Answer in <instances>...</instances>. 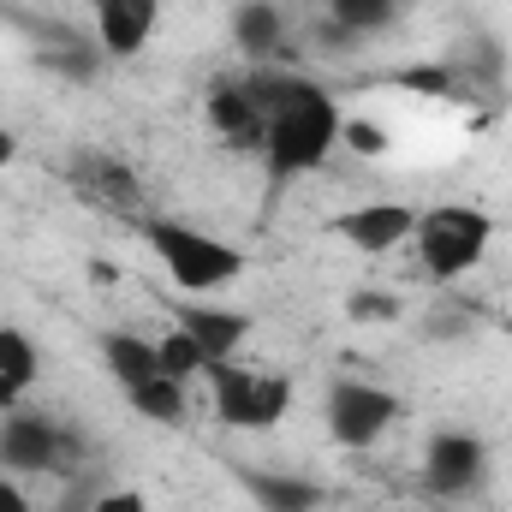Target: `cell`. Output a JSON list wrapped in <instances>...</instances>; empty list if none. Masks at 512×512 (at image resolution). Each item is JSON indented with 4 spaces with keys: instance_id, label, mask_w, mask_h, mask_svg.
Segmentation results:
<instances>
[{
    "instance_id": "obj_19",
    "label": "cell",
    "mask_w": 512,
    "mask_h": 512,
    "mask_svg": "<svg viewBox=\"0 0 512 512\" xmlns=\"http://www.w3.org/2000/svg\"><path fill=\"white\" fill-rule=\"evenodd\" d=\"M346 316L352 322H393L399 316V298L393 292H352L346 298Z\"/></svg>"
},
{
    "instance_id": "obj_12",
    "label": "cell",
    "mask_w": 512,
    "mask_h": 512,
    "mask_svg": "<svg viewBox=\"0 0 512 512\" xmlns=\"http://www.w3.org/2000/svg\"><path fill=\"white\" fill-rule=\"evenodd\" d=\"M233 42H239L245 60L274 66V60H280V42H286V18H280V6H268V0H245V6L233 12Z\"/></svg>"
},
{
    "instance_id": "obj_2",
    "label": "cell",
    "mask_w": 512,
    "mask_h": 512,
    "mask_svg": "<svg viewBox=\"0 0 512 512\" xmlns=\"http://www.w3.org/2000/svg\"><path fill=\"white\" fill-rule=\"evenodd\" d=\"M143 245L161 256L167 280L185 292V298H209V292H227L239 274H245V251L209 227H191V221H173V215H149L143 221Z\"/></svg>"
},
{
    "instance_id": "obj_23",
    "label": "cell",
    "mask_w": 512,
    "mask_h": 512,
    "mask_svg": "<svg viewBox=\"0 0 512 512\" xmlns=\"http://www.w3.org/2000/svg\"><path fill=\"white\" fill-rule=\"evenodd\" d=\"M18 399H24V387L12 382V376H0V417H6V411H18Z\"/></svg>"
},
{
    "instance_id": "obj_15",
    "label": "cell",
    "mask_w": 512,
    "mask_h": 512,
    "mask_svg": "<svg viewBox=\"0 0 512 512\" xmlns=\"http://www.w3.org/2000/svg\"><path fill=\"white\" fill-rule=\"evenodd\" d=\"M126 405L137 411V417L161 423V429H179V423L191 417V399H185V382H173V376H155V382H137V387H126Z\"/></svg>"
},
{
    "instance_id": "obj_16",
    "label": "cell",
    "mask_w": 512,
    "mask_h": 512,
    "mask_svg": "<svg viewBox=\"0 0 512 512\" xmlns=\"http://www.w3.org/2000/svg\"><path fill=\"white\" fill-rule=\"evenodd\" d=\"M328 18L346 30V36H376L399 18V0H328Z\"/></svg>"
},
{
    "instance_id": "obj_24",
    "label": "cell",
    "mask_w": 512,
    "mask_h": 512,
    "mask_svg": "<svg viewBox=\"0 0 512 512\" xmlns=\"http://www.w3.org/2000/svg\"><path fill=\"white\" fill-rule=\"evenodd\" d=\"M18 161V137L12 131H0V167H12Z\"/></svg>"
},
{
    "instance_id": "obj_11",
    "label": "cell",
    "mask_w": 512,
    "mask_h": 512,
    "mask_svg": "<svg viewBox=\"0 0 512 512\" xmlns=\"http://www.w3.org/2000/svg\"><path fill=\"white\" fill-rule=\"evenodd\" d=\"M209 126L221 131L233 149H262V114H256L245 78H239V84H221V90L209 96Z\"/></svg>"
},
{
    "instance_id": "obj_9",
    "label": "cell",
    "mask_w": 512,
    "mask_h": 512,
    "mask_svg": "<svg viewBox=\"0 0 512 512\" xmlns=\"http://www.w3.org/2000/svg\"><path fill=\"white\" fill-rule=\"evenodd\" d=\"M90 18L108 60H137L161 30V0H90Z\"/></svg>"
},
{
    "instance_id": "obj_1",
    "label": "cell",
    "mask_w": 512,
    "mask_h": 512,
    "mask_svg": "<svg viewBox=\"0 0 512 512\" xmlns=\"http://www.w3.org/2000/svg\"><path fill=\"white\" fill-rule=\"evenodd\" d=\"M251 102L262 114V161H268V179L286 185L298 173H316L340 131H346V114L334 102L328 84L304 78V72H274V66H256L251 78Z\"/></svg>"
},
{
    "instance_id": "obj_5",
    "label": "cell",
    "mask_w": 512,
    "mask_h": 512,
    "mask_svg": "<svg viewBox=\"0 0 512 512\" xmlns=\"http://www.w3.org/2000/svg\"><path fill=\"white\" fill-rule=\"evenodd\" d=\"M322 411H328V435H334L340 447H376L387 429L405 417V405H399L393 387L358 382V376H340V382L328 387Z\"/></svg>"
},
{
    "instance_id": "obj_17",
    "label": "cell",
    "mask_w": 512,
    "mask_h": 512,
    "mask_svg": "<svg viewBox=\"0 0 512 512\" xmlns=\"http://www.w3.org/2000/svg\"><path fill=\"white\" fill-rule=\"evenodd\" d=\"M0 376H12L24 393L42 376V346H36L24 328H0Z\"/></svg>"
},
{
    "instance_id": "obj_22",
    "label": "cell",
    "mask_w": 512,
    "mask_h": 512,
    "mask_svg": "<svg viewBox=\"0 0 512 512\" xmlns=\"http://www.w3.org/2000/svg\"><path fill=\"white\" fill-rule=\"evenodd\" d=\"M0 512H36V507H30V495L18 489V477H12V471H0Z\"/></svg>"
},
{
    "instance_id": "obj_13",
    "label": "cell",
    "mask_w": 512,
    "mask_h": 512,
    "mask_svg": "<svg viewBox=\"0 0 512 512\" xmlns=\"http://www.w3.org/2000/svg\"><path fill=\"white\" fill-rule=\"evenodd\" d=\"M102 364H108V376H114L120 387H137V382H155V376H161L155 340H143V334H126V328H114V334L102 340Z\"/></svg>"
},
{
    "instance_id": "obj_21",
    "label": "cell",
    "mask_w": 512,
    "mask_h": 512,
    "mask_svg": "<svg viewBox=\"0 0 512 512\" xmlns=\"http://www.w3.org/2000/svg\"><path fill=\"white\" fill-rule=\"evenodd\" d=\"M90 512H149V501H143V489H108V495H96Z\"/></svg>"
},
{
    "instance_id": "obj_7",
    "label": "cell",
    "mask_w": 512,
    "mask_h": 512,
    "mask_svg": "<svg viewBox=\"0 0 512 512\" xmlns=\"http://www.w3.org/2000/svg\"><path fill=\"white\" fill-rule=\"evenodd\" d=\"M411 227H417V209L393 203V197H376V203H358V209L334 215V233L364 256H387L399 245H411Z\"/></svg>"
},
{
    "instance_id": "obj_14",
    "label": "cell",
    "mask_w": 512,
    "mask_h": 512,
    "mask_svg": "<svg viewBox=\"0 0 512 512\" xmlns=\"http://www.w3.org/2000/svg\"><path fill=\"white\" fill-rule=\"evenodd\" d=\"M245 489L262 512H322V489L310 477H280V471H251Z\"/></svg>"
},
{
    "instance_id": "obj_6",
    "label": "cell",
    "mask_w": 512,
    "mask_h": 512,
    "mask_svg": "<svg viewBox=\"0 0 512 512\" xmlns=\"http://www.w3.org/2000/svg\"><path fill=\"white\" fill-rule=\"evenodd\" d=\"M489 477V447L465 429H441L423 447V489L429 495H471Z\"/></svg>"
},
{
    "instance_id": "obj_10",
    "label": "cell",
    "mask_w": 512,
    "mask_h": 512,
    "mask_svg": "<svg viewBox=\"0 0 512 512\" xmlns=\"http://www.w3.org/2000/svg\"><path fill=\"white\" fill-rule=\"evenodd\" d=\"M173 328H185L209 364H227V358L245 352L256 322L245 310H227V304H173Z\"/></svg>"
},
{
    "instance_id": "obj_18",
    "label": "cell",
    "mask_w": 512,
    "mask_h": 512,
    "mask_svg": "<svg viewBox=\"0 0 512 512\" xmlns=\"http://www.w3.org/2000/svg\"><path fill=\"white\" fill-rule=\"evenodd\" d=\"M155 358H161V376H173V382H191V376L209 370V358L197 352V340H191L185 328H167V334L155 340Z\"/></svg>"
},
{
    "instance_id": "obj_3",
    "label": "cell",
    "mask_w": 512,
    "mask_h": 512,
    "mask_svg": "<svg viewBox=\"0 0 512 512\" xmlns=\"http://www.w3.org/2000/svg\"><path fill=\"white\" fill-rule=\"evenodd\" d=\"M411 245H417L423 274H435V280H465V274L483 268V256L495 245V215L477 209V203H435V209L417 215Z\"/></svg>"
},
{
    "instance_id": "obj_8",
    "label": "cell",
    "mask_w": 512,
    "mask_h": 512,
    "mask_svg": "<svg viewBox=\"0 0 512 512\" xmlns=\"http://www.w3.org/2000/svg\"><path fill=\"white\" fill-rule=\"evenodd\" d=\"M60 453H66V441L48 417H36V411H6L0 417V471L36 477V471H54Z\"/></svg>"
},
{
    "instance_id": "obj_20",
    "label": "cell",
    "mask_w": 512,
    "mask_h": 512,
    "mask_svg": "<svg viewBox=\"0 0 512 512\" xmlns=\"http://www.w3.org/2000/svg\"><path fill=\"white\" fill-rule=\"evenodd\" d=\"M340 143H352L358 155H382V149H387V137L376 126H364V120H352V126L340 131Z\"/></svg>"
},
{
    "instance_id": "obj_4",
    "label": "cell",
    "mask_w": 512,
    "mask_h": 512,
    "mask_svg": "<svg viewBox=\"0 0 512 512\" xmlns=\"http://www.w3.org/2000/svg\"><path fill=\"white\" fill-rule=\"evenodd\" d=\"M203 376H209V405H215V417H221L227 429H239V435H262V429H274V423L292 411V376H280V370L227 358V364H209Z\"/></svg>"
}]
</instances>
